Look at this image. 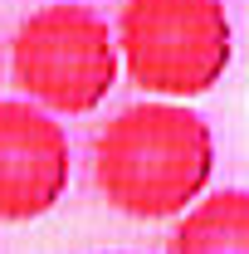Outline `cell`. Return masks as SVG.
<instances>
[{"mask_svg":"<svg viewBox=\"0 0 249 254\" xmlns=\"http://www.w3.org/2000/svg\"><path fill=\"white\" fill-rule=\"evenodd\" d=\"M88 161L98 195L113 210L132 220H171L186 215L210 186L215 132L195 108L176 98H152L123 108L103 127Z\"/></svg>","mask_w":249,"mask_h":254,"instance_id":"cell-1","label":"cell"},{"mask_svg":"<svg viewBox=\"0 0 249 254\" xmlns=\"http://www.w3.org/2000/svg\"><path fill=\"white\" fill-rule=\"evenodd\" d=\"M10 73L30 103L59 118H83L108 103L127 68L118 30H108V20L88 5L59 0L25 15L10 34Z\"/></svg>","mask_w":249,"mask_h":254,"instance_id":"cell-2","label":"cell"},{"mask_svg":"<svg viewBox=\"0 0 249 254\" xmlns=\"http://www.w3.org/2000/svg\"><path fill=\"white\" fill-rule=\"evenodd\" d=\"M118 49L142 93L186 103L225 78L235 30L220 0H123Z\"/></svg>","mask_w":249,"mask_h":254,"instance_id":"cell-3","label":"cell"},{"mask_svg":"<svg viewBox=\"0 0 249 254\" xmlns=\"http://www.w3.org/2000/svg\"><path fill=\"white\" fill-rule=\"evenodd\" d=\"M68 132L30 98H0V220L49 215L68 190Z\"/></svg>","mask_w":249,"mask_h":254,"instance_id":"cell-4","label":"cell"},{"mask_svg":"<svg viewBox=\"0 0 249 254\" xmlns=\"http://www.w3.org/2000/svg\"><path fill=\"white\" fill-rule=\"evenodd\" d=\"M166 254H249V190H215L195 200L171 230Z\"/></svg>","mask_w":249,"mask_h":254,"instance_id":"cell-5","label":"cell"}]
</instances>
